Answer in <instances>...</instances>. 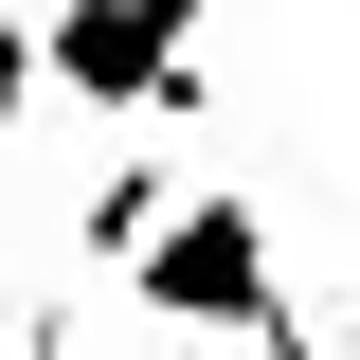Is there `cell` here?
I'll return each mask as SVG.
<instances>
[{"label": "cell", "instance_id": "2", "mask_svg": "<svg viewBox=\"0 0 360 360\" xmlns=\"http://www.w3.org/2000/svg\"><path fill=\"white\" fill-rule=\"evenodd\" d=\"M127 270H144V324H217V342H252V324L288 307V288H270V217H252V198H180Z\"/></svg>", "mask_w": 360, "mask_h": 360}, {"label": "cell", "instance_id": "3", "mask_svg": "<svg viewBox=\"0 0 360 360\" xmlns=\"http://www.w3.org/2000/svg\"><path fill=\"white\" fill-rule=\"evenodd\" d=\"M162 217H180V162H162V144H127V162L90 180V217H72V252H90V270H127V252H144Z\"/></svg>", "mask_w": 360, "mask_h": 360}, {"label": "cell", "instance_id": "4", "mask_svg": "<svg viewBox=\"0 0 360 360\" xmlns=\"http://www.w3.org/2000/svg\"><path fill=\"white\" fill-rule=\"evenodd\" d=\"M18 108H37V37L0 18V144H18Z\"/></svg>", "mask_w": 360, "mask_h": 360}, {"label": "cell", "instance_id": "1", "mask_svg": "<svg viewBox=\"0 0 360 360\" xmlns=\"http://www.w3.org/2000/svg\"><path fill=\"white\" fill-rule=\"evenodd\" d=\"M37 90H72V108H108V127H198V0H54L37 37Z\"/></svg>", "mask_w": 360, "mask_h": 360}]
</instances>
